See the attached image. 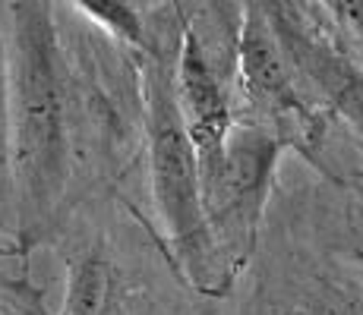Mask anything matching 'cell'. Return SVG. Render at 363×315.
Segmentation results:
<instances>
[{"label": "cell", "mask_w": 363, "mask_h": 315, "mask_svg": "<svg viewBox=\"0 0 363 315\" xmlns=\"http://www.w3.org/2000/svg\"><path fill=\"white\" fill-rule=\"evenodd\" d=\"M4 92L13 205L0 252L26 265L136 171V98L123 108L69 45L54 0H4Z\"/></svg>", "instance_id": "1"}, {"label": "cell", "mask_w": 363, "mask_h": 315, "mask_svg": "<svg viewBox=\"0 0 363 315\" xmlns=\"http://www.w3.org/2000/svg\"><path fill=\"white\" fill-rule=\"evenodd\" d=\"M228 315H363V173L275 183Z\"/></svg>", "instance_id": "2"}, {"label": "cell", "mask_w": 363, "mask_h": 315, "mask_svg": "<svg viewBox=\"0 0 363 315\" xmlns=\"http://www.w3.org/2000/svg\"><path fill=\"white\" fill-rule=\"evenodd\" d=\"M51 249L64 265L57 315H221L180 277L127 186L73 214Z\"/></svg>", "instance_id": "3"}, {"label": "cell", "mask_w": 363, "mask_h": 315, "mask_svg": "<svg viewBox=\"0 0 363 315\" xmlns=\"http://www.w3.org/2000/svg\"><path fill=\"white\" fill-rule=\"evenodd\" d=\"M162 32L149 54H136L133 92H136V167L145 180V218L155 230L167 258L186 284L206 299H228L231 290L208 234L202 208V180L193 139L174 92L171 51Z\"/></svg>", "instance_id": "4"}, {"label": "cell", "mask_w": 363, "mask_h": 315, "mask_svg": "<svg viewBox=\"0 0 363 315\" xmlns=\"http://www.w3.org/2000/svg\"><path fill=\"white\" fill-rule=\"evenodd\" d=\"M284 155H291V149L281 136L256 123L237 120L218 161L202 173V208L231 293L259 243Z\"/></svg>", "instance_id": "5"}, {"label": "cell", "mask_w": 363, "mask_h": 315, "mask_svg": "<svg viewBox=\"0 0 363 315\" xmlns=\"http://www.w3.org/2000/svg\"><path fill=\"white\" fill-rule=\"evenodd\" d=\"M73 6L82 16L92 19L108 38H114L117 45L127 47L133 57L149 54L162 38V32H155L145 23L133 0H73Z\"/></svg>", "instance_id": "6"}, {"label": "cell", "mask_w": 363, "mask_h": 315, "mask_svg": "<svg viewBox=\"0 0 363 315\" xmlns=\"http://www.w3.org/2000/svg\"><path fill=\"white\" fill-rule=\"evenodd\" d=\"M310 4L332 38L363 69V0H310Z\"/></svg>", "instance_id": "7"}, {"label": "cell", "mask_w": 363, "mask_h": 315, "mask_svg": "<svg viewBox=\"0 0 363 315\" xmlns=\"http://www.w3.org/2000/svg\"><path fill=\"white\" fill-rule=\"evenodd\" d=\"M0 315H54L48 297L29 277V271L0 268Z\"/></svg>", "instance_id": "8"}, {"label": "cell", "mask_w": 363, "mask_h": 315, "mask_svg": "<svg viewBox=\"0 0 363 315\" xmlns=\"http://www.w3.org/2000/svg\"><path fill=\"white\" fill-rule=\"evenodd\" d=\"M10 139H6V92H4V0H0V240L10 230Z\"/></svg>", "instance_id": "9"}]
</instances>
